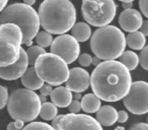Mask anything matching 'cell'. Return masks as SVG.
Returning a JSON list of instances; mask_svg holds the SVG:
<instances>
[{"label":"cell","mask_w":148,"mask_h":130,"mask_svg":"<svg viewBox=\"0 0 148 130\" xmlns=\"http://www.w3.org/2000/svg\"><path fill=\"white\" fill-rule=\"evenodd\" d=\"M132 85L130 71L120 61H103L90 75V87L97 98L106 102H118L128 95Z\"/></svg>","instance_id":"6da1fadb"},{"label":"cell","mask_w":148,"mask_h":130,"mask_svg":"<svg viewBox=\"0 0 148 130\" xmlns=\"http://www.w3.org/2000/svg\"><path fill=\"white\" fill-rule=\"evenodd\" d=\"M40 23L46 32L65 35L76 21V9L70 0H44L39 7Z\"/></svg>","instance_id":"7a4b0ae2"},{"label":"cell","mask_w":148,"mask_h":130,"mask_svg":"<svg viewBox=\"0 0 148 130\" xmlns=\"http://www.w3.org/2000/svg\"><path fill=\"white\" fill-rule=\"evenodd\" d=\"M14 23L23 33V44L31 47L33 40L40 30V17L32 6L25 3H13L8 5L0 13V25Z\"/></svg>","instance_id":"3957f363"},{"label":"cell","mask_w":148,"mask_h":130,"mask_svg":"<svg viewBox=\"0 0 148 130\" xmlns=\"http://www.w3.org/2000/svg\"><path fill=\"white\" fill-rule=\"evenodd\" d=\"M126 37L115 25L99 28L91 36L90 48L95 57L103 61L116 60L125 52Z\"/></svg>","instance_id":"277c9868"},{"label":"cell","mask_w":148,"mask_h":130,"mask_svg":"<svg viewBox=\"0 0 148 130\" xmlns=\"http://www.w3.org/2000/svg\"><path fill=\"white\" fill-rule=\"evenodd\" d=\"M41 107L39 95L27 89H15L9 96L7 102V111L10 117L23 122H32L37 119Z\"/></svg>","instance_id":"5b68a950"},{"label":"cell","mask_w":148,"mask_h":130,"mask_svg":"<svg viewBox=\"0 0 148 130\" xmlns=\"http://www.w3.org/2000/svg\"><path fill=\"white\" fill-rule=\"evenodd\" d=\"M34 67L44 83L54 87H60L67 81L69 76L70 70L67 63L52 53H45L40 56Z\"/></svg>","instance_id":"8992f818"},{"label":"cell","mask_w":148,"mask_h":130,"mask_svg":"<svg viewBox=\"0 0 148 130\" xmlns=\"http://www.w3.org/2000/svg\"><path fill=\"white\" fill-rule=\"evenodd\" d=\"M117 5L114 0H82L81 13L88 25L103 28L114 21Z\"/></svg>","instance_id":"52a82bcc"},{"label":"cell","mask_w":148,"mask_h":130,"mask_svg":"<svg viewBox=\"0 0 148 130\" xmlns=\"http://www.w3.org/2000/svg\"><path fill=\"white\" fill-rule=\"evenodd\" d=\"M52 126L55 130H103L97 120L86 114L58 115Z\"/></svg>","instance_id":"ba28073f"},{"label":"cell","mask_w":148,"mask_h":130,"mask_svg":"<svg viewBox=\"0 0 148 130\" xmlns=\"http://www.w3.org/2000/svg\"><path fill=\"white\" fill-rule=\"evenodd\" d=\"M123 103L129 112L135 115L148 113V83L138 80L132 83L128 95Z\"/></svg>","instance_id":"9c48e42d"},{"label":"cell","mask_w":148,"mask_h":130,"mask_svg":"<svg viewBox=\"0 0 148 130\" xmlns=\"http://www.w3.org/2000/svg\"><path fill=\"white\" fill-rule=\"evenodd\" d=\"M51 53L59 56L67 64L73 63L79 58V43L71 35H61L53 40Z\"/></svg>","instance_id":"30bf717a"},{"label":"cell","mask_w":148,"mask_h":130,"mask_svg":"<svg viewBox=\"0 0 148 130\" xmlns=\"http://www.w3.org/2000/svg\"><path fill=\"white\" fill-rule=\"evenodd\" d=\"M21 43L0 35V67H7L19 59Z\"/></svg>","instance_id":"8fae6325"},{"label":"cell","mask_w":148,"mask_h":130,"mask_svg":"<svg viewBox=\"0 0 148 130\" xmlns=\"http://www.w3.org/2000/svg\"><path fill=\"white\" fill-rule=\"evenodd\" d=\"M90 85V75L85 69L80 67H74L70 69L69 76L66 81V87L70 91L83 93Z\"/></svg>","instance_id":"7c38bea8"},{"label":"cell","mask_w":148,"mask_h":130,"mask_svg":"<svg viewBox=\"0 0 148 130\" xmlns=\"http://www.w3.org/2000/svg\"><path fill=\"white\" fill-rule=\"evenodd\" d=\"M29 59H27V51L21 48L19 59L14 64L7 67H0V78L4 80H15L21 78L27 69L29 68Z\"/></svg>","instance_id":"4fadbf2b"},{"label":"cell","mask_w":148,"mask_h":130,"mask_svg":"<svg viewBox=\"0 0 148 130\" xmlns=\"http://www.w3.org/2000/svg\"><path fill=\"white\" fill-rule=\"evenodd\" d=\"M142 23H143L142 15L136 9H127L120 13L119 25H121L123 31L128 33L137 32L139 29H141Z\"/></svg>","instance_id":"5bb4252c"},{"label":"cell","mask_w":148,"mask_h":130,"mask_svg":"<svg viewBox=\"0 0 148 130\" xmlns=\"http://www.w3.org/2000/svg\"><path fill=\"white\" fill-rule=\"evenodd\" d=\"M52 103L59 108H66L69 107L71 104L73 96L72 93L66 87H57L53 89L51 94Z\"/></svg>","instance_id":"9a60e30c"},{"label":"cell","mask_w":148,"mask_h":130,"mask_svg":"<svg viewBox=\"0 0 148 130\" xmlns=\"http://www.w3.org/2000/svg\"><path fill=\"white\" fill-rule=\"evenodd\" d=\"M97 120L101 126H112L118 121V111L113 106H101L97 112Z\"/></svg>","instance_id":"2e32d148"},{"label":"cell","mask_w":148,"mask_h":130,"mask_svg":"<svg viewBox=\"0 0 148 130\" xmlns=\"http://www.w3.org/2000/svg\"><path fill=\"white\" fill-rule=\"evenodd\" d=\"M21 83L27 89L35 91L36 89H40L44 85V81L38 75L35 67H29L25 74L21 76Z\"/></svg>","instance_id":"e0dca14e"},{"label":"cell","mask_w":148,"mask_h":130,"mask_svg":"<svg viewBox=\"0 0 148 130\" xmlns=\"http://www.w3.org/2000/svg\"><path fill=\"white\" fill-rule=\"evenodd\" d=\"M71 36L76 40L77 42H86L91 36V29L87 23H75L71 29Z\"/></svg>","instance_id":"ac0fdd59"},{"label":"cell","mask_w":148,"mask_h":130,"mask_svg":"<svg viewBox=\"0 0 148 130\" xmlns=\"http://www.w3.org/2000/svg\"><path fill=\"white\" fill-rule=\"evenodd\" d=\"M101 107V99L95 94H87L81 99V109L85 113H97Z\"/></svg>","instance_id":"d6986e66"},{"label":"cell","mask_w":148,"mask_h":130,"mask_svg":"<svg viewBox=\"0 0 148 130\" xmlns=\"http://www.w3.org/2000/svg\"><path fill=\"white\" fill-rule=\"evenodd\" d=\"M145 43H146L145 36L139 31L129 33L127 37H126V44H127L130 49L142 50L145 47Z\"/></svg>","instance_id":"ffe728a7"},{"label":"cell","mask_w":148,"mask_h":130,"mask_svg":"<svg viewBox=\"0 0 148 130\" xmlns=\"http://www.w3.org/2000/svg\"><path fill=\"white\" fill-rule=\"evenodd\" d=\"M0 35L6 36L15 41L23 44V33L21 30L14 23H4L0 25Z\"/></svg>","instance_id":"44dd1931"},{"label":"cell","mask_w":148,"mask_h":130,"mask_svg":"<svg viewBox=\"0 0 148 130\" xmlns=\"http://www.w3.org/2000/svg\"><path fill=\"white\" fill-rule=\"evenodd\" d=\"M119 59L120 62L129 71L136 69L138 66V64H139V56L133 51H125L120 56Z\"/></svg>","instance_id":"7402d4cb"},{"label":"cell","mask_w":148,"mask_h":130,"mask_svg":"<svg viewBox=\"0 0 148 130\" xmlns=\"http://www.w3.org/2000/svg\"><path fill=\"white\" fill-rule=\"evenodd\" d=\"M40 116H41L42 119L46 120V121H53L58 116L57 107L53 103H49V102L42 104Z\"/></svg>","instance_id":"603a6c76"},{"label":"cell","mask_w":148,"mask_h":130,"mask_svg":"<svg viewBox=\"0 0 148 130\" xmlns=\"http://www.w3.org/2000/svg\"><path fill=\"white\" fill-rule=\"evenodd\" d=\"M45 53H47V52L45 51L44 48L40 47V46H31V47L27 50L29 65H31V67H34L36 64V61L38 60V58Z\"/></svg>","instance_id":"cb8c5ba5"},{"label":"cell","mask_w":148,"mask_h":130,"mask_svg":"<svg viewBox=\"0 0 148 130\" xmlns=\"http://www.w3.org/2000/svg\"><path fill=\"white\" fill-rule=\"evenodd\" d=\"M36 42H37L38 46L42 48H47L49 46L52 45L53 43V37H52V34L48 33L46 31L39 32L38 35L36 36Z\"/></svg>","instance_id":"d4e9b609"},{"label":"cell","mask_w":148,"mask_h":130,"mask_svg":"<svg viewBox=\"0 0 148 130\" xmlns=\"http://www.w3.org/2000/svg\"><path fill=\"white\" fill-rule=\"evenodd\" d=\"M23 130H55L53 126L45 123V122H32L25 126Z\"/></svg>","instance_id":"484cf974"},{"label":"cell","mask_w":148,"mask_h":130,"mask_svg":"<svg viewBox=\"0 0 148 130\" xmlns=\"http://www.w3.org/2000/svg\"><path fill=\"white\" fill-rule=\"evenodd\" d=\"M139 62L142 68L148 71V46H145L141 50V53L139 55Z\"/></svg>","instance_id":"4316f807"},{"label":"cell","mask_w":148,"mask_h":130,"mask_svg":"<svg viewBox=\"0 0 148 130\" xmlns=\"http://www.w3.org/2000/svg\"><path fill=\"white\" fill-rule=\"evenodd\" d=\"M9 96H8V89L7 87L0 85V110L3 109L7 105Z\"/></svg>","instance_id":"83f0119b"},{"label":"cell","mask_w":148,"mask_h":130,"mask_svg":"<svg viewBox=\"0 0 148 130\" xmlns=\"http://www.w3.org/2000/svg\"><path fill=\"white\" fill-rule=\"evenodd\" d=\"M79 64L83 67H88L92 64V57L88 53H83L78 58Z\"/></svg>","instance_id":"f1b7e54d"},{"label":"cell","mask_w":148,"mask_h":130,"mask_svg":"<svg viewBox=\"0 0 148 130\" xmlns=\"http://www.w3.org/2000/svg\"><path fill=\"white\" fill-rule=\"evenodd\" d=\"M68 109H69L71 114H78L80 112V110H82L81 109V103L79 101H77V100H74V101L71 102Z\"/></svg>","instance_id":"f546056e"},{"label":"cell","mask_w":148,"mask_h":130,"mask_svg":"<svg viewBox=\"0 0 148 130\" xmlns=\"http://www.w3.org/2000/svg\"><path fill=\"white\" fill-rule=\"evenodd\" d=\"M139 8L142 14L148 19V0H139Z\"/></svg>","instance_id":"4dcf8cb0"},{"label":"cell","mask_w":148,"mask_h":130,"mask_svg":"<svg viewBox=\"0 0 148 130\" xmlns=\"http://www.w3.org/2000/svg\"><path fill=\"white\" fill-rule=\"evenodd\" d=\"M52 91H53L52 85H48V83H44L43 87L40 89V93H41V95L45 96V97H47V96H51Z\"/></svg>","instance_id":"1f68e13d"},{"label":"cell","mask_w":148,"mask_h":130,"mask_svg":"<svg viewBox=\"0 0 148 130\" xmlns=\"http://www.w3.org/2000/svg\"><path fill=\"white\" fill-rule=\"evenodd\" d=\"M129 116H128V113L126 111H119L118 112V122L120 123H125L128 120Z\"/></svg>","instance_id":"d6a6232c"},{"label":"cell","mask_w":148,"mask_h":130,"mask_svg":"<svg viewBox=\"0 0 148 130\" xmlns=\"http://www.w3.org/2000/svg\"><path fill=\"white\" fill-rule=\"evenodd\" d=\"M130 130H148V124L147 123H137L133 125Z\"/></svg>","instance_id":"836d02e7"},{"label":"cell","mask_w":148,"mask_h":130,"mask_svg":"<svg viewBox=\"0 0 148 130\" xmlns=\"http://www.w3.org/2000/svg\"><path fill=\"white\" fill-rule=\"evenodd\" d=\"M141 33L143 34L144 36H147L148 37V19L147 21H144L143 23H142V27H141Z\"/></svg>","instance_id":"e575fe53"},{"label":"cell","mask_w":148,"mask_h":130,"mask_svg":"<svg viewBox=\"0 0 148 130\" xmlns=\"http://www.w3.org/2000/svg\"><path fill=\"white\" fill-rule=\"evenodd\" d=\"M132 6H133V2H123V3H122V7L124 8V10L131 9Z\"/></svg>","instance_id":"d590c367"},{"label":"cell","mask_w":148,"mask_h":130,"mask_svg":"<svg viewBox=\"0 0 148 130\" xmlns=\"http://www.w3.org/2000/svg\"><path fill=\"white\" fill-rule=\"evenodd\" d=\"M7 2H8V0H0V13L2 12L3 9L6 7Z\"/></svg>","instance_id":"8d00e7d4"},{"label":"cell","mask_w":148,"mask_h":130,"mask_svg":"<svg viewBox=\"0 0 148 130\" xmlns=\"http://www.w3.org/2000/svg\"><path fill=\"white\" fill-rule=\"evenodd\" d=\"M101 59L99 58H97V57H92V64L93 65H95V66H97L99 64H101Z\"/></svg>","instance_id":"74e56055"},{"label":"cell","mask_w":148,"mask_h":130,"mask_svg":"<svg viewBox=\"0 0 148 130\" xmlns=\"http://www.w3.org/2000/svg\"><path fill=\"white\" fill-rule=\"evenodd\" d=\"M7 130H18V129L15 127V125H14L13 122H10V123L7 125Z\"/></svg>","instance_id":"f35d334b"},{"label":"cell","mask_w":148,"mask_h":130,"mask_svg":"<svg viewBox=\"0 0 148 130\" xmlns=\"http://www.w3.org/2000/svg\"><path fill=\"white\" fill-rule=\"evenodd\" d=\"M23 2H25V4L29 5V6H33L36 3V0H23Z\"/></svg>","instance_id":"ab89813d"},{"label":"cell","mask_w":148,"mask_h":130,"mask_svg":"<svg viewBox=\"0 0 148 130\" xmlns=\"http://www.w3.org/2000/svg\"><path fill=\"white\" fill-rule=\"evenodd\" d=\"M73 98L75 100H77V101H79V100L82 99V97H81V94L80 93H75V95L73 96Z\"/></svg>","instance_id":"60d3db41"},{"label":"cell","mask_w":148,"mask_h":130,"mask_svg":"<svg viewBox=\"0 0 148 130\" xmlns=\"http://www.w3.org/2000/svg\"><path fill=\"white\" fill-rule=\"evenodd\" d=\"M39 97H40V101H41V103H42V104H44V103H47V99H46V97H45V96H43V95H40Z\"/></svg>","instance_id":"b9f144b4"},{"label":"cell","mask_w":148,"mask_h":130,"mask_svg":"<svg viewBox=\"0 0 148 130\" xmlns=\"http://www.w3.org/2000/svg\"><path fill=\"white\" fill-rule=\"evenodd\" d=\"M120 1L123 3V2H133L134 0H120Z\"/></svg>","instance_id":"7bdbcfd3"},{"label":"cell","mask_w":148,"mask_h":130,"mask_svg":"<svg viewBox=\"0 0 148 130\" xmlns=\"http://www.w3.org/2000/svg\"><path fill=\"white\" fill-rule=\"evenodd\" d=\"M114 130H125V128H124V127H117L116 129H114Z\"/></svg>","instance_id":"ee69618b"},{"label":"cell","mask_w":148,"mask_h":130,"mask_svg":"<svg viewBox=\"0 0 148 130\" xmlns=\"http://www.w3.org/2000/svg\"><path fill=\"white\" fill-rule=\"evenodd\" d=\"M146 120H147V124H148V116H147V118H146Z\"/></svg>","instance_id":"f6af8a7d"}]
</instances>
